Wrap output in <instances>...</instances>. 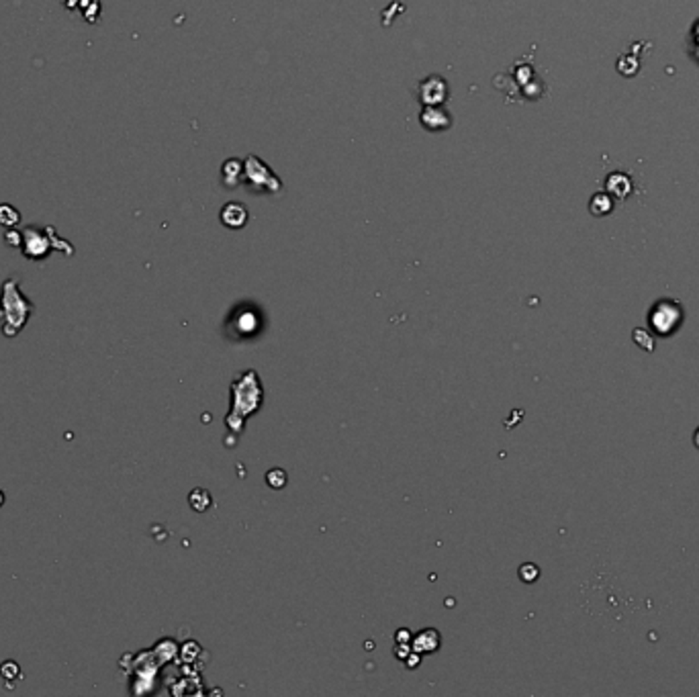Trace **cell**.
I'll list each match as a JSON object with an SVG mask.
<instances>
[{"label": "cell", "instance_id": "1", "mask_svg": "<svg viewBox=\"0 0 699 697\" xmlns=\"http://www.w3.org/2000/svg\"><path fill=\"white\" fill-rule=\"evenodd\" d=\"M683 319V309L675 301H661L651 311V325L658 336H671Z\"/></svg>", "mask_w": 699, "mask_h": 697}, {"label": "cell", "instance_id": "2", "mask_svg": "<svg viewBox=\"0 0 699 697\" xmlns=\"http://www.w3.org/2000/svg\"><path fill=\"white\" fill-rule=\"evenodd\" d=\"M221 219H223V223L228 228H242L245 223V219H247V211H245L244 205H240V203H229V205L223 207V211H221Z\"/></svg>", "mask_w": 699, "mask_h": 697}, {"label": "cell", "instance_id": "3", "mask_svg": "<svg viewBox=\"0 0 699 697\" xmlns=\"http://www.w3.org/2000/svg\"><path fill=\"white\" fill-rule=\"evenodd\" d=\"M619 188H624V193L630 195V191H632V182H630V179H628L626 174H619V172L609 174V179H607V191L614 193L616 196H619Z\"/></svg>", "mask_w": 699, "mask_h": 697}, {"label": "cell", "instance_id": "4", "mask_svg": "<svg viewBox=\"0 0 699 697\" xmlns=\"http://www.w3.org/2000/svg\"><path fill=\"white\" fill-rule=\"evenodd\" d=\"M595 205H599V209H595V211H593V215H597V217L607 215V213L614 209V205H612V198H609L607 195H603V193H599V195H595L593 198H591V207H595Z\"/></svg>", "mask_w": 699, "mask_h": 697}, {"label": "cell", "instance_id": "5", "mask_svg": "<svg viewBox=\"0 0 699 697\" xmlns=\"http://www.w3.org/2000/svg\"><path fill=\"white\" fill-rule=\"evenodd\" d=\"M423 644H425V649L423 650H434L436 647H438L439 638L438 634H436V630H425V632L417 638V649L415 650H422Z\"/></svg>", "mask_w": 699, "mask_h": 697}, {"label": "cell", "instance_id": "6", "mask_svg": "<svg viewBox=\"0 0 699 697\" xmlns=\"http://www.w3.org/2000/svg\"><path fill=\"white\" fill-rule=\"evenodd\" d=\"M0 675H2L4 679H15V677L21 675V671H18V665H16V663L6 661V663L2 665V669H0Z\"/></svg>", "mask_w": 699, "mask_h": 697}, {"label": "cell", "instance_id": "7", "mask_svg": "<svg viewBox=\"0 0 699 697\" xmlns=\"http://www.w3.org/2000/svg\"><path fill=\"white\" fill-rule=\"evenodd\" d=\"M520 575H521V579H523V581L532 583V581H534V579L538 577V568L534 567V565H523V567H521V570H520Z\"/></svg>", "mask_w": 699, "mask_h": 697}, {"label": "cell", "instance_id": "8", "mask_svg": "<svg viewBox=\"0 0 699 697\" xmlns=\"http://www.w3.org/2000/svg\"><path fill=\"white\" fill-rule=\"evenodd\" d=\"M695 446H698V448H699V430H698V432H695Z\"/></svg>", "mask_w": 699, "mask_h": 697}, {"label": "cell", "instance_id": "9", "mask_svg": "<svg viewBox=\"0 0 699 697\" xmlns=\"http://www.w3.org/2000/svg\"><path fill=\"white\" fill-rule=\"evenodd\" d=\"M2 503H4V493L0 491V507H2Z\"/></svg>", "mask_w": 699, "mask_h": 697}]
</instances>
